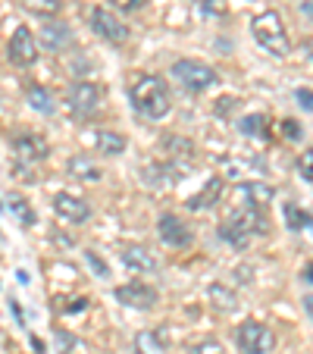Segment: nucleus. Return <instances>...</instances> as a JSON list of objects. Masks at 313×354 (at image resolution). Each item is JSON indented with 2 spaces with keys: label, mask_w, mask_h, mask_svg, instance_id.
I'll use <instances>...</instances> for the list:
<instances>
[{
  "label": "nucleus",
  "mask_w": 313,
  "mask_h": 354,
  "mask_svg": "<svg viewBox=\"0 0 313 354\" xmlns=\"http://www.w3.org/2000/svg\"><path fill=\"white\" fill-rule=\"evenodd\" d=\"M163 145L169 147V154H179V157H185V160H191L194 157V145L191 141H185V138H173V135H169Z\"/></svg>",
  "instance_id": "nucleus-26"
},
{
  "label": "nucleus",
  "mask_w": 313,
  "mask_h": 354,
  "mask_svg": "<svg viewBox=\"0 0 313 354\" xmlns=\"http://www.w3.org/2000/svg\"><path fill=\"white\" fill-rule=\"evenodd\" d=\"M282 135L292 141H301L304 138V129H301V122H294V120H282Z\"/></svg>",
  "instance_id": "nucleus-32"
},
{
  "label": "nucleus",
  "mask_w": 313,
  "mask_h": 354,
  "mask_svg": "<svg viewBox=\"0 0 313 354\" xmlns=\"http://www.w3.org/2000/svg\"><path fill=\"white\" fill-rule=\"evenodd\" d=\"M85 257H88V263H91V267H94V273H97L100 279H107V276H110V267H107V263L100 261V257L94 254V251H85Z\"/></svg>",
  "instance_id": "nucleus-33"
},
{
  "label": "nucleus",
  "mask_w": 313,
  "mask_h": 354,
  "mask_svg": "<svg viewBox=\"0 0 313 354\" xmlns=\"http://www.w3.org/2000/svg\"><path fill=\"white\" fill-rule=\"evenodd\" d=\"M222 192H226L222 176H210V179H207V185L200 188L198 194H191V198H188V210H194V214H198V210H214L216 204L222 201Z\"/></svg>",
  "instance_id": "nucleus-14"
},
{
  "label": "nucleus",
  "mask_w": 313,
  "mask_h": 354,
  "mask_svg": "<svg viewBox=\"0 0 313 354\" xmlns=\"http://www.w3.org/2000/svg\"><path fill=\"white\" fill-rule=\"evenodd\" d=\"M129 97H132L135 110L147 120H163V116L173 110V97H169V88L160 75L151 73H138L129 85Z\"/></svg>",
  "instance_id": "nucleus-1"
},
{
  "label": "nucleus",
  "mask_w": 313,
  "mask_h": 354,
  "mask_svg": "<svg viewBox=\"0 0 313 354\" xmlns=\"http://www.w3.org/2000/svg\"><path fill=\"white\" fill-rule=\"evenodd\" d=\"M235 107H238V100H235V97H220V104H216V113H232V110Z\"/></svg>",
  "instance_id": "nucleus-35"
},
{
  "label": "nucleus",
  "mask_w": 313,
  "mask_h": 354,
  "mask_svg": "<svg viewBox=\"0 0 313 354\" xmlns=\"http://www.w3.org/2000/svg\"><path fill=\"white\" fill-rule=\"evenodd\" d=\"M238 132L241 135H254V138H263L267 135V116L263 113H251L238 120Z\"/></svg>",
  "instance_id": "nucleus-23"
},
{
  "label": "nucleus",
  "mask_w": 313,
  "mask_h": 354,
  "mask_svg": "<svg viewBox=\"0 0 313 354\" xmlns=\"http://www.w3.org/2000/svg\"><path fill=\"white\" fill-rule=\"evenodd\" d=\"M120 261L126 263L129 270H135V273H157V270H160L157 257H153L147 248H141V245H126L120 251Z\"/></svg>",
  "instance_id": "nucleus-15"
},
{
  "label": "nucleus",
  "mask_w": 313,
  "mask_h": 354,
  "mask_svg": "<svg viewBox=\"0 0 313 354\" xmlns=\"http://www.w3.org/2000/svg\"><path fill=\"white\" fill-rule=\"evenodd\" d=\"M7 201H10V207L16 210V216H19V220L26 223V226H35V220H38V216H35V210L28 207V201H22L19 194H10Z\"/></svg>",
  "instance_id": "nucleus-25"
},
{
  "label": "nucleus",
  "mask_w": 313,
  "mask_h": 354,
  "mask_svg": "<svg viewBox=\"0 0 313 354\" xmlns=\"http://www.w3.org/2000/svg\"><path fill=\"white\" fill-rule=\"evenodd\" d=\"M13 151H16V157L26 160V163H38V160H44V157L50 154L47 141L41 138V135H35V132H16L13 135Z\"/></svg>",
  "instance_id": "nucleus-12"
},
{
  "label": "nucleus",
  "mask_w": 313,
  "mask_h": 354,
  "mask_svg": "<svg viewBox=\"0 0 313 354\" xmlns=\"http://www.w3.org/2000/svg\"><path fill=\"white\" fill-rule=\"evenodd\" d=\"M16 279H19V282H22V286H28V279H32V276H28V273H26V270H19V273H16Z\"/></svg>",
  "instance_id": "nucleus-38"
},
{
  "label": "nucleus",
  "mask_w": 313,
  "mask_h": 354,
  "mask_svg": "<svg viewBox=\"0 0 313 354\" xmlns=\"http://www.w3.org/2000/svg\"><path fill=\"white\" fill-rule=\"evenodd\" d=\"M235 345H238L241 354H269L276 348V335L269 326L257 320H245L235 333Z\"/></svg>",
  "instance_id": "nucleus-5"
},
{
  "label": "nucleus",
  "mask_w": 313,
  "mask_h": 354,
  "mask_svg": "<svg viewBox=\"0 0 313 354\" xmlns=\"http://www.w3.org/2000/svg\"><path fill=\"white\" fill-rule=\"evenodd\" d=\"M54 210H57V216H63V220L73 223V226H82V223L91 216V207H88L82 198L69 194V192L54 194Z\"/></svg>",
  "instance_id": "nucleus-13"
},
{
  "label": "nucleus",
  "mask_w": 313,
  "mask_h": 354,
  "mask_svg": "<svg viewBox=\"0 0 313 354\" xmlns=\"http://www.w3.org/2000/svg\"><path fill=\"white\" fill-rule=\"evenodd\" d=\"M120 10H138V7H144V0H113Z\"/></svg>",
  "instance_id": "nucleus-36"
},
{
  "label": "nucleus",
  "mask_w": 313,
  "mask_h": 354,
  "mask_svg": "<svg viewBox=\"0 0 313 354\" xmlns=\"http://www.w3.org/2000/svg\"><path fill=\"white\" fill-rule=\"evenodd\" d=\"M251 32L267 54H273V57L292 54V41H288V32H285V26H282V16L276 13V10H267V13L254 16Z\"/></svg>",
  "instance_id": "nucleus-3"
},
{
  "label": "nucleus",
  "mask_w": 313,
  "mask_h": 354,
  "mask_svg": "<svg viewBox=\"0 0 313 354\" xmlns=\"http://www.w3.org/2000/svg\"><path fill=\"white\" fill-rule=\"evenodd\" d=\"M173 75H176V82H179L185 91H191V94H204V91H210V88L220 82L216 69L207 66V63H200V60H176L173 63Z\"/></svg>",
  "instance_id": "nucleus-4"
},
{
  "label": "nucleus",
  "mask_w": 313,
  "mask_h": 354,
  "mask_svg": "<svg viewBox=\"0 0 313 354\" xmlns=\"http://www.w3.org/2000/svg\"><path fill=\"white\" fill-rule=\"evenodd\" d=\"M57 345H60V354H73L75 348H82V342L73 339L69 333H63V329H60V333H57Z\"/></svg>",
  "instance_id": "nucleus-30"
},
{
  "label": "nucleus",
  "mask_w": 313,
  "mask_h": 354,
  "mask_svg": "<svg viewBox=\"0 0 313 354\" xmlns=\"http://www.w3.org/2000/svg\"><path fill=\"white\" fill-rule=\"evenodd\" d=\"M191 354H226V348H222V342H216V339H200L198 345L191 348Z\"/></svg>",
  "instance_id": "nucleus-29"
},
{
  "label": "nucleus",
  "mask_w": 313,
  "mask_h": 354,
  "mask_svg": "<svg viewBox=\"0 0 313 354\" xmlns=\"http://www.w3.org/2000/svg\"><path fill=\"white\" fill-rule=\"evenodd\" d=\"M0 207H3V204H0Z\"/></svg>",
  "instance_id": "nucleus-39"
},
{
  "label": "nucleus",
  "mask_w": 313,
  "mask_h": 354,
  "mask_svg": "<svg viewBox=\"0 0 313 354\" xmlns=\"http://www.w3.org/2000/svg\"><path fill=\"white\" fill-rule=\"evenodd\" d=\"M26 100H28V107L38 110V113H44V116L54 113V94H50V88H44V85H28V88H26Z\"/></svg>",
  "instance_id": "nucleus-19"
},
{
  "label": "nucleus",
  "mask_w": 313,
  "mask_h": 354,
  "mask_svg": "<svg viewBox=\"0 0 313 354\" xmlns=\"http://www.w3.org/2000/svg\"><path fill=\"white\" fill-rule=\"evenodd\" d=\"M298 173H301V179L310 185L313 182V154L310 151H304V157H301V163H298Z\"/></svg>",
  "instance_id": "nucleus-31"
},
{
  "label": "nucleus",
  "mask_w": 313,
  "mask_h": 354,
  "mask_svg": "<svg viewBox=\"0 0 313 354\" xmlns=\"http://www.w3.org/2000/svg\"><path fill=\"white\" fill-rule=\"evenodd\" d=\"M138 354H167V329H144L135 335Z\"/></svg>",
  "instance_id": "nucleus-18"
},
{
  "label": "nucleus",
  "mask_w": 313,
  "mask_h": 354,
  "mask_svg": "<svg viewBox=\"0 0 313 354\" xmlns=\"http://www.w3.org/2000/svg\"><path fill=\"white\" fill-rule=\"evenodd\" d=\"M60 314H82V310L88 308V298H57L54 304Z\"/></svg>",
  "instance_id": "nucleus-27"
},
{
  "label": "nucleus",
  "mask_w": 313,
  "mask_h": 354,
  "mask_svg": "<svg viewBox=\"0 0 313 354\" xmlns=\"http://www.w3.org/2000/svg\"><path fill=\"white\" fill-rule=\"evenodd\" d=\"M91 28L104 41H110V44H126L129 41V26L120 19V16H113L110 10H104V7L91 10Z\"/></svg>",
  "instance_id": "nucleus-8"
},
{
  "label": "nucleus",
  "mask_w": 313,
  "mask_h": 354,
  "mask_svg": "<svg viewBox=\"0 0 313 354\" xmlns=\"http://www.w3.org/2000/svg\"><path fill=\"white\" fill-rule=\"evenodd\" d=\"M7 57L13 66L19 69H28L38 63V41H35V35L28 32L26 26H19L13 32V38H10V47H7Z\"/></svg>",
  "instance_id": "nucleus-7"
},
{
  "label": "nucleus",
  "mask_w": 313,
  "mask_h": 354,
  "mask_svg": "<svg viewBox=\"0 0 313 354\" xmlns=\"http://www.w3.org/2000/svg\"><path fill=\"white\" fill-rule=\"evenodd\" d=\"M97 151L107 157H120L122 151H126V138H122L120 132H110V129H104V132H97Z\"/></svg>",
  "instance_id": "nucleus-21"
},
{
  "label": "nucleus",
  "mask_w": 313,
  "mask_h": 354,
  "mask_svg": "<svg viewBox=\"0 0 313 354\" xmlns=\"http://www.w3.org/2000/svg\"><path fill=\"white\" fill-rule=\"evenodd\" d=\"M294 97H298V104H301V107H304V113H310V110H313L310 88H298V94H294Z\"/></svg>",
  "instance_id": "nucleus-34"
},
{
  "label": "nucleus",
  "mask_w": 313,
  "mask_h": 354,
  "mask_svg": "<svg viewBox=\"0 0 313 354\" xmlns=\"http://www.w3.org/2000/svg\"><path fill=\"white\" fill-rule=\"evenodd\" d=\"M66 169H69V176H73V179L88 182V185H94V182L104 179V169H100L88 154H75L73 160L66 163Z\"/></svg>",
  "instance_id": "nucleus-17"
},
{
  "label": "nucleus",
  "mask_w": 313,
  "mask_h": 354,
  "mask_svg": "<svg viewBox=\"0 0 313 354\" xmlns=\"http://www.w3.org/2000/svg\"><path fill=\"white\" fill-rule=\"evenodd\" d=\"M200 10H204L207 16H216V19H226L229 16L226 0H200Z\"/></svg>",
  "instance_id": "nucleus-28"
},
{
  "label": "nucleus",
  "mask_w": 313,
  "mask_h": 354,
  "mask_svg": "<svg viewBox=\"0 0 313 354\" xmlns=\"http://www.w3.org/2000/svg\"><path fill=\"white\" fill-rule=\"evenodd\" d=\"M75 35L73 28L66 26V22H50L47 19V26L41 28V44L47 47V50H54V54H60V50H66V47H73Z\"/></svg>",
  "instance_id": "nucleus-16"
},
{
  "label": "nucleus",
  "mask_w": 313,
  "mask_h": 354,
  "mask_svg": "<svg viewBox=\"0 0 313 354\" xmlns=\"http://www.w3.org/2000/svg\"><path fill=\"white\" fill-rule=\"evenodd\" d=\"M210 301H214V308L220 310V314H232L235 308H238V298H235V292L232 288H226V286H220V282H216V286H210Z\"/></svg>",
  "instance_id": "nucleus-20"
},
{
  "label": "nucleus",
  "mask_w": 313,
  "mask_h": 354,
  "mask_svg": "<svg viewBox=\"0 0 313 354\" xmlns=\"http://www.w3.org/2000/svg\"><path fill=\"white\" fill-rule=\"evenodd\" d=\"M157 232H160V239L167 241L169 248H188L194 241L191 226L176 214H160V220H157Z\"/></svg>",
  "instance_id": "nucleus-9"
},
{
  "label": "nucleus",
  "mask_w": 313,
  "mask_h": 354,
  "mask_svg": "<svg viewBox=\"0 0 313 354\" xmlns=\"http://www.w3.org/2000/svg\"><path fill=\"white\" fill-rule=\"evenodd\" d=\"M232 198L238 204V210H260L273 201V188L263 185V182H238Z\"/></svg>",
  "instance_id": "nucleus-10"
},
{
  "label": "nucleus",
  "mask_w": 313,
  "mask_h": 354,
  "mask_svg": "<svg viewBox=\"0 0 313 354\" xmlns=\"http://www.w3.org/2000/svg\"><path fill=\"white\" fill-rule=\"evenodd\" d=\"M104 100V88L94 85V82H75L69 85V107L75 113H94Z\"/></svg>",
  "instance_id": "nucleus-11"
},
{
  "label": "nucleus",
  "mask_w": 313,
  "mask_h": 354,
  "mask_svg": "<svg viewBox=\"0 0 313 354\" xmlns=\"http://www.w3.org/2000/svg\"><path fill=\"white\" fill-rule=\"evenodd\" d=\"M267 229H269L267 216L260 214V210H235L232 216H226L220 223V239L229 241L235 251H245L254 235H263Z\"/></svg>",
  "instance_id": "nucleus-2"
},
{
  "label": "nucleus",
  "mask_w": 313,
  "mask_h": 354,
  "mask_svg": "<svg viewBox=\"0 0 313 354\" xmlns=\"http://www.w3.org/2000/svg\"><path fill=\"white\" fill-rule=\"evenodd\" d=\"M285 223L294 232H307V229H310V214L301 210L298 204H285Z\"/></svg>",
  "instance_id": "nucleus-24"
},
{
  "label": "nucleus",
  "mask_w": 313,
  "mask_h": 354,
  "mask_svg": "<svg viewBox=\"0 0 313 354\" xmlns=\"http://www.w3.org/2000/svg\"><path fill=\"white\" fill-rule=\"evenodd\" d=\"M113 298L126 308H135V310H151L157 301H160V292L147 282H126V286H116L113 288Z\"/></svg>",
  "instance_id": "nucleus-6"
},
{
  "label": "nucleus",
  "mask_w": 313,
  "mask_h": 354,
  "mask_svg": "<svg viewBox=\"0 0 313 354\" xmlns=\"http://www.w3.org/2000/svg\"><path fill=\"white\" fill-rule=\"evenodd\" d=\"M22 7L28 13L41 16V19H50V16H57L63 10V0H22Z\"/></svg>",
  "instance_id": "nucleus-22"
},
{
  "label": "nucleus",
  "mask_w": 313,
  "mask_h": 354,
  "mask_svg": "<svg viewBox=\"0 0 313 354\" xmlns=\"http://www.w3.org/2000/svg\"><path fill=\"white\" fill-rule=\"evenodd\" d=\"M32 348H35V351H38V354H44V342H41L38 335H32Z\"/></svg>",
  "instance_id": "nucleus-37"
}]
</instances>
